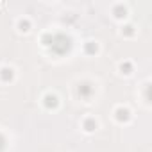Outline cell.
<instances>
[{
	"mask_svg": "<svg viewBox=\"0 0 152 152\" xmlns=\"http://www.w3.org/2000/svg\"><path fill=\"white\" fill-rule=\"evenodd\" d=\"M27 27H29V22H27V20H20V29H22V31H27Z\"/></svg>",
	"mask_w": 152,
	"mask_h": 152,
	"instance_id": "6",
	"label": "cell"
},
{
	"mask_svg": "<svg viewBox=\"0 0 152 152\" xmlns=\"http://www.w3.org/2000/svg\"><path fill=\"white\" fill-rule=\"evenodd\" d=\"M131 66H129V63H125V64H122V70H129Z\"/></svg>",
	"mask_w": 152,
	"mask_h": 152,
	"instance_id": "8",
	"label": "cell"
},
{
	"mask_svg": "<svg viewBox=\"0 0 152 152\" xmlns=\"http://www.w3.org/2000/svg\"><path fill=\"white\" fill-rule=\"evenodd\" d=\"M90 91H91V88H90V86H88V84H82V86H81V88H79V93H84V95H88V93H90Z\"/></svg>",
	"mask_w": 152,
	"mask_h": 152,
	"instance_id": "5",
	"label": "cell"
},
{
	"mask_svg": "<svg viewBox=\"0 0 152 152\" xmlns=\"http://www.w3.org/2000/svg\"><path fill=\"white\" fill-rule=\"evenodd\" d=\"M86 48H88V52H95V50H97V47H93V45H88Z\"/></svg>",
	"mask_w": 152,
	"mask_h": 152,
	"instance_id": "7",
	"label": "cell"
},
{
	"mask_svg": "<svg viewBox=\"0 0 152 152\" xmlns=\"http://www.w3.org/2000/svg\"><path fill=\"white\" fill-rule=\"evenodd\" d=\"M116 115H118V120H127V118H129V111L127 109H118Z\"/></svg>",
	"mask_w": 152,
	"mask_h": 152,
	"instance_id": "2",
	"label": "cell"
},
{
	"mask_svg": "<svg viewBox=\"0 0 152 152\" xmlns=\"http://www.w3.org/2000/svg\"><path fill=\"white\" fill-rule=\"evenodd\" d=\"M0 77H2V81H9V79L13 77V70L11 68H4L2 74H0Z\"/></svg>",
	"mask_w": 152,
	"mask_h": 152,
	"instance_id": "1",
	"label": "cell"
},
{
	"mask_svg": "<svg viewBox=\"0 0 152 152\" xmlns=\"http://www.w3.org/2000/svg\"><path fill=\"white\" fill-rule=\"evenodd\" d=\"M95 120H91V118H88V120H86V123H84V127H86V131H93L95 129Z\"/></svg>",
	"mask_w": 152,
	"mask_h": 152,
	"instance_id": "4",
	"label": "cell"
},
{
	"mask_svg": "<svg viewBox=\"0 0 152 152\" xmlns=\"http://www.w3.org/2000/svg\"><path fill=\"white\" fill-rule=\"evenodd\" d=\"M2 147H4V138L0 136V149H2Z\"/></svg>",
	"mask_w": 152,
	"mask_h": 152,
	"instance_id": "9",
	"label": "cell"
},
{
	"mask_svg": "<svg viewBox=\"0 0 152 152\" xmlns=\"http://www.w3.org/2000/svg\"><path fill=\"white\" fill-rule=\"evenodd\" d=\"M45 104H47L48 108H50V106H56L57 104V98L54 95H47V97H45Z\"/></svg>",
	"mask_w": 152,
	"mask_h": 152,
	"instance_id": "3",
	"label": "cell"
}]
</instances>
